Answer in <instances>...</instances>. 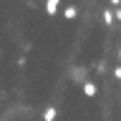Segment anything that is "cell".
Instances as JSON below:
<instances>
[{"mask_svg": "<svg viewBox=\"0 0 121 121\" xmlns=\"http://www.w3.org/2000/svg\"><path fill=\"white\" fill-rule=\"evenodd\" d=\"M96 93H98V86L93 81H86V83H83V96H86V98H93Z\"/></svg>", "mask_w": 121, "mask_h": 121, "instance_id": "cell-1", "label": "cell"}, {"mask_svg": "<svg viewBox=\"0 0 121 121\" xmlns=\"http://www.w3.org/2000/svg\"><path fill=\"white\" fill-rule=\"evenodd\" d=\"M60 8V0H45V15H56Z\"/></svg>", "mask_w": 121, "mask_h": 121, "instance_id": "cell-2", "label": "cell"}, {"mask_svg": "<svg viewBox=\"0 0 121 121\" xmlns=\"http://www.w3.org/2000/svg\"><path fill=\"white\" fill-rule=\"evenodd\" d=\"M76 15H78V10H76V5H68L66 10H63V18H66V20H73Z\"/></svg>", "mask_w": 121, "mask_h": 121, "instance_id": "cell-3", "label": "cell"}, {"mask_svg": "<svg viewBox=\"0 0 121 121\" xmlns=\"http://www.w3.org/2000/svg\"><path fill=\"white\" fill-rule=\"evenodd\" d=\"M43 121H56V106H48L43 111Z\"/></svg>", "mask_w": 121, "mask_h": 121, "instance_id": "cell-4", "label": "cell"}, {"mask_svg": "<svg viewBox=\"0 0 121 121\" xmlns=\"http://www.w3.org/2000/svg\"><path fill=\"white\" fill-rule=\"evenodd\" d=\"M101 18H104L106 25H111V23H113V10H104V13H101Z\"/></svg>", "mask_w": 121, "mask_h": 121, "instance_id": "cell-5", "label": "cell"}, {"mask_svg": "<svg viewBox=\"0 0 121 121\" xmlns=\"http://www.w3.org/2000/svg\"><path fill=\"white\" fill-rule=\"evenodd\" d=\"M113 76H116V78H119V81H121V66L116 68V71H113Z\"/></svg>", "mask_w": 121, "mask_h": 121, "instance_id": "cell-6", "label": "cell"}, {"mask_svg": "<svg viewBox=\"0 0 121 121\" xmlns=\"http://www.w3.org/2000/svg\"><path fill=\"white\" fill-rule=\"evenodd\" d=\"M113 18H119V20H121V5H119V10L113 13Z\"/></svg>", "mask_w": 121, "mask_h": 121, "instance_id": "cell-7", "label": "cell"}, {"mask_svg": "<svg viewBox=\"0 0 121 121\" xmlns=\"http://www.w3.org/2000/svg\"><path fill=\"white\" fill-rule=\"evenodd\" d=\"M108 3H111V5H116V8L121 5V0H108Z\"/></svg>", "mask_w": 121, "mask_h": 121, "instance_id": "cell-8", "label": "cell"}, {"mask_svg": "<svg viewBox=\"0 0 121 121\" xmlns=\"http://www.w3.org/2000/svg\"><path fill=\"white\" fill-rule=\"evenodd\" d=\"M119 60H121V48H119Z\"/></svg>", "mask_w": 121, "mask_h": 121, "instance_id": "cell-9", "label": "cell"}]
</instances>
